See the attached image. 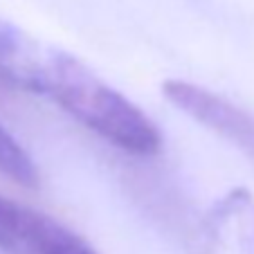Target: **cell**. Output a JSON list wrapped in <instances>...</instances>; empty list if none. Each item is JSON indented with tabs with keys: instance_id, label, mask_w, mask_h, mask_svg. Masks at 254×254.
I'll return each mask as SVG.
<instances>
[{
	"instance_id": "cell-1",
	"label": "cell",
	"mask_w": 254,
	"mask_h": 254,
	"mask_svg": "<svg viewBox=\"0 0 254 254\" xmlns=\"http://www.w3.org/2000/svg\"><path fill=\"white\" fill-rule=\"evenodd\" d=\"M16 88L50 97L79 124L126 153L155 155L162 149V135L153 122L72 54L54 50L39 57L25 54Z\"/></svg>"
},
{
	"instance_id": "cell-5",
	"label": "cell",
	"mask_w": 254,
	"mask_h": 254,
	"mask_svg": "<svg viewBox=\"0 0 254 254\" xmlns=\"http://www.w3.org/2000/svg\"><path fill=\"white\" fill-rule=\"evenodd\" d=\"M36 254H99L90 243L45 214Z\"/></svg>"
},
{
	"instance_id": "cell-4",
	"label": "cell",
	"mask_w": 254,
	"mask_h": 254,
	"mask_svg": "<svg viewBox=\"0 0 254 254\" xmlns=\"http://www.w3.org/2000/svg\"><path fill=\"white\" fill-rule=\"evenodd\" d=\"M0 173L29 189L39 185V171L29 153L2 124H0Z\"/></svg>"
},
{
	"instance_id": "cell-3",
	"label": "cell",
	"mask_w": 254,
	"mask_h": 254,
	"mask_svg": "<svg viewBox=\"0 0 254 254\" xmlns=\"http://www.w3.org/2000/svg\"><path fill=\"white\" fill-rule=\"evenodd\" d=\"M45 214L0 196V250L7 254H36Z\"/></svg>"
},
{
	"instance_id": "cell-7",
	"label": "cell",
	"mask_w": 254,
	"mask_h": 254,
	"mask_svg": "<svg viewBox=\"0 0 254 254\" xmlns=\"http://www.w3.org/2000/svg\"><path fill=\"white\" fill-rule=\"evenodd\" d=\"M252 252H254V236H252Z\"/></svg>"
},
{
	"instance_id": "cell-6",
	"label": "cell",
	"mask_w": 254,
	"mask_h": 254,
	"mask_svg": "<svg viewBox=\"0 0 254 254\" xmlns=\"http://www.w3.org/2000/svg\"><path fill=\"white\" fill-rule=\"evenodd\" d=\"M18 39L14 34H7L0 29V83L14 86V59L18 54Z\"/></svg>"
},
{
	"instance_id": "cell-2",
	"label": "cell",
	"mask_w": 254,
	"mask_h": 254,
	"mask_svg": "<svg viewBox=\"0 0 254 254\" xmlns=\"http://www.w3.org/2000/svg\"><path fill=\"white\" fill-rule=\"evenodd\" d=\"M162 95L180 113L189 115L205 128L214 130L216 135L239 146L245 155L254 160V117L250 113L209 92L207 88L180 79L164 81Z\"/></svg>"
}]
</instances>
